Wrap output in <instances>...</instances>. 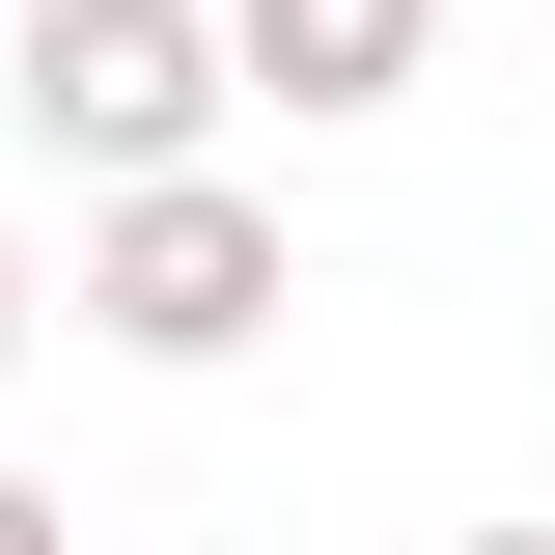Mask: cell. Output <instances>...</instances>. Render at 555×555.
<instances>
[{
	"instance_id": "obj_1",
	"label": "cell",
	"mask_w": 555,
	"mask_h": 555,
	"mask_svg": "<svg viewBox=\"0 0 555 555\" xmlns=\"http://www.w3.org/2000/svg\"><path fill=\"white\" fill-rule=\"evenodd\" d=\"M278 306H306V222L250 195V167H112V195H83V334L112 361H167V389H222V361L278 334Z\"/></svg>"
},
{
	"instance_id": "obj_2",
	"label": "cell",
	"mask_w": 555,
	"mask_h": 555,
	"mask_svg": "<svg viewBox=\"0 0 555 555\" xmlns=\"http://www.w3.org/2000/svg\"><path fill=\"white\" fill-rule=\"evenodd\" d=\"M0 112L56 139L83 195H112V167H195L222 139V0H28V28H0Z\"/></svg>"
},
{
	"instance_id": "obj_4",
	"label": "cell",
	"mask_w": 555,
	"mask_h": 555,
	"mask_svg": "<svg viewBox=\"0 0 555 555\" xmlns=\"http://www.w3.org/2000/svg\"><path fill=\"white\" fill-rule=\"evenodd\" d=\"M0 555H83V500H56V473H0Z\"/></svg>"
},
{
	"instance_id": "obj_3",
	"label": "cell",
	"mask_w": 555,
	"mask_h": 555,
	"mask_svg": "<svg viewBox=\"0 0 555 555\" xmlns=\"http://www.w3.org/2000/svg\"><path fill=\"white\" fill-rule=\"evenodd\" d=\"M416 56H444V0H222V112H416Z\"/></svg>"
},
{
	"instance_id": "obj_6",
	"label": "cell",
	"mask_w": 555,
	"mask_h": 555,
	"mask_svg": "<svg viewBox=\"0 0 555 555\" xmlns=\"http://www.w3.org/2000/svg\"><path fill=\"white\" fill-rule=\"evenodd\" d=\"M444 555H555V528H444Z\"/></svg>"
},
{
	"instance_id": "obj_5",
	"label": "cell",
	"mask_w": 555,
	"mask_h": 555,
	"mask_svg": "<svg viewBox=\"0 0 555 555\" xmlns=\"http://www.w3.org/2000/svg\"><path fill=\"white\" fill-rule=\"evenodd\" d=\"M28 334H56V278H28V222H0V361H28Z\"/></svg>"
}]
</instances>
